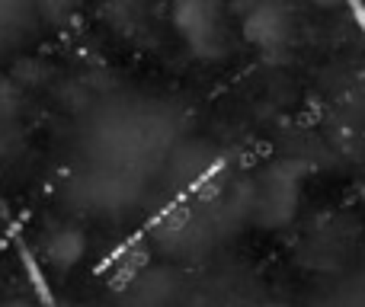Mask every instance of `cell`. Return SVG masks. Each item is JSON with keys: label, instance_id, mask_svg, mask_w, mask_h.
I'll return each instance as SVG.
<instances>
[{"label": "cell", "instance_id": "cell-2", "mask_svg": "<svg viewBox=\"0 0 365 307\" xmlns=\"http://www.w3.org/2000/svg\"><path fill=\"white\" fill-rule=\"evenodd\" d=\"M253 32H257L263 42L276 45L282 42L285 36H289V19H285L282 10H276V6H266V10H259V16H253Z\"/></svg>", "mask_w": 365, "mask_h": 307}, {"label": "cell", "instance_id": "cell-3", "mask_svg": "<svg viewBox=\"0 0 365 307\" xmlns=\"http://www.w3.org/2000/svg\"><path fill=\"white\" fill-rule=\"evenodd\" d=\"M314 4H321V6H340V4H346V0H314Z\"/></svg>", "mask_w": 365, "mask_h": 307}, {"label": "cell", "instance_id": "cell-1", "mask_svg": "<svg viewBox=\"0 0 365 307\" xmlns=\"http://www.w3.org/2000/svg\"><path fill=\"white\" fill-rule=\"evenodd\" d=\"M10 237H13V246H16V256H19V263H23L26 276H29V288L36 291L38 304H42V307H58L55 291H51V285H48V279H45L42 266L36 263V253L29 250V244H26V237H19V231H16V227H13V231H10Z\"/></svg>", "mask_w": 365, "mask_h": 307}]
</instances>
